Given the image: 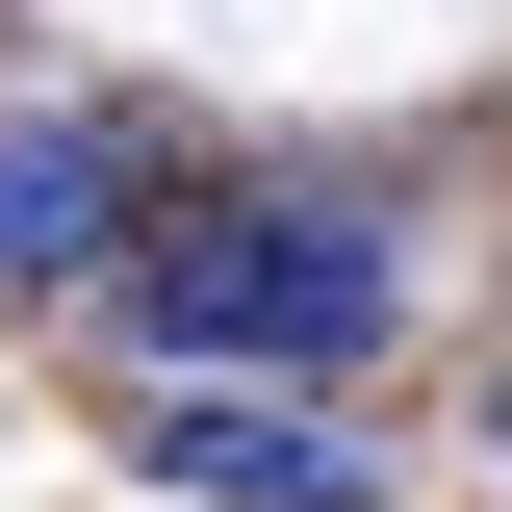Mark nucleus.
Listing matches in <instances>:
<instances>
[{"mask_svg":"<svg viewBox=\"0 0 512 512\" xmlns=\"http://www.w3.org/2000/svg\"><path fill=\"white\" fill-rule=\"evenodd\" d=\"M103 333H154L180 384H308L410 333V205L384 180H256V205H154V256L103 282Z\"/></svg>","mask_w":512,"mask_h":512,"instance_id":"nucleus-1","label":"nucleus"},{"mask_svg":"<svg viewBox=\"0 0 512 512\" xmlns=\"http://www.w3.org/2000/svg\"><path fill=\"white\" fill-rule=\"evenodd\" d=\"M154 256V154L103 103H0V308H103Z\"/></svg>","mask_w":512,"mask_h":512,"instance_id":"nucleus-2","label":"nucleus"},{"mask_svg":"<svg viewBox=\"0 0 512 512\" xmlns=\"http://www.w3.org/2000/svg\"><path fill=\"white\" fill-rule=\"evenodd\" d=\"M128 461H154V487H205V512H384V436H308L282 384H154V410H128Z\"/></svg>","mask_w":512,"mask_h":512,"instance_id":"nucleus-3","label":"nucleus"},{"mask_svg":"<svg viewBox=\"0 0 512 512\" xmlns=\"http://www.w3.org/2000/svg\"><path fill=\"white\" fill-rule=\"evenodd\" d=\"M487 436H512V384H487Z\"/></svg>","mask_w":512,"mask_h":512,"instance_id":"nucleus-4","label":"nucleus"}]
</instances>
